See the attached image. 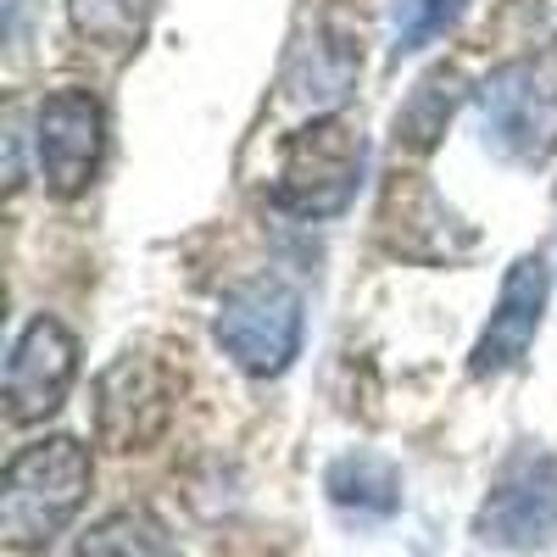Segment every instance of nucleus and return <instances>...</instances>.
<instances>
[{"label":"nucleus","mask_w":557,"mask_h":557,"mask_svg":"<svg viewBox=\"0 0 557 557\" xmlns=\"http://www.w3.org/2000/svg\"><path fill=\"white\" fill-rule=\"evenodd\" d=\"M89 451L73 435H45L23 446L0 474V541L12 552L51 546L89 496Z\"/></svg>","instance_id":"f257e3e1"},{"label":"nucleus","mask_w":557,"mask_h":557,"mask_svg":"<svg viewBox=\"0 0 557 557\" xmlns=\"http://www.w3.org/2000/svg\"><path fill=\"white\" fill-rule=\"evenodd\" d=\"M368 168V146L346 117H312L285 139L273 178V207L296 218H341L357 201V184Z\"/></svg>","instance_id":"f03ea898"},{"label":"nucleus","mask_w":557,"mask_h":557,"mask_svg":"<svg viewBox=\"0 0 557 557\" xmlns=\"http://www.w3.org/2000/svg\"><path fill=\"white\" fill-rule=\"evenodd\" d=\"M178 368L151 351L134 346L123 357H112L96 380V441L107 451H146L168 435L173 407H178Z\"/></svg>","instance_id":"7ed1b4c3"},{"label":"nucleus","mask_w":557,"mask_h":557,"mask_svg":"<svg viewBox=\"0 0 557 557\" xmlns=\"http://www.w3.org/2000/svg\"><path fill=\"white\" fill-rule=\"evenodd\" d=\"M212 335L223 346V357L246 368L251 380H273L285 374L301 351V296L285 278H251L235 285L218 301Z\"/></svg>","instance_id":"20e7f679"},{"label":"nucleus","mask_w":557,"mask_h":557,"mask_svg":"<svg viewBox=\"0 0 557 557\" xmlns=\"http://www.w3.org/2000/svg\"><path fill=\"white\" fill-rule=\"evenodd\" d=\"M480 134L502 162L541 168L557 151V78L541 62H507L480 84Z\"/></svg>","instance_id":"39448f33"},{"label":"nucleus","mask_w":557,"mask_h":557,"mask_svg":"<svg viewBox=\"0 0 557 557\" xmlns=\"http://www.w3.org/2000/svg\"><path fill=\"white\" fill-rule=\"evenodd\" d=\"M552 530H557V457L541 446H519L496 469L474 513V535L502 552H530L546 546Z\"/></svg>","instance_id":"423d86ee"},{"label":"nucleus","mask_w":557,"mask_h":557,"mask_svg":"<svg viewBox=\"0 0 557 557\" xmlns=\"http://www.w3.org/2000/svg\"><path fill=\"white\" fill-rule=\"evenodd\" d=\"M34 157L51 196H84L107 157V112L89 89H57L34 117Z\"/></svg>","instance_id":"0eeeda50"},{"label":"nucleus","mask_w":557,"mask_h":557,"mask_svg":"<svg viewBox=\"0 0 557 557\" xmlns=\"http://www.w3.org/2000/svg\"><path fill=\"white\" fill-rule=\"evenodd\" d=\"M73 380H78V341H73L67 323L39 312L7 357V418L12 424L51 418L67 401Z\"/></svg>","instance_id":"6e6552de"},{"label":"nucleus","mask_w":557,"mask_h":557,"mask_svg":"<svg viewBox=\"0 0 557 557\" xmlns=\"http://www.w3.org/2000/svg\"><path fill=\"white\" fill-rule=\"evenodd\" d=\"M546 296H552V278H546V262L541 257H519L502 278V296H496V312L485 323V335L474 341V357L469 368L485 380V374H507L519 368L541 335V318H546Z\"/></svg>","instance_id":"1a4fd4ad"},{"label":"nucleus","mask_w":557,"mask_h":557,"mask_svg":"<svg viewBox=\"0 0 557 557\" xmlns=\"http://www.w3.org/2000/svg\"><path fill=\"white\" fill-rule=\"evenodd\" d=\"M323 485H330L335 507H351V513H396L401 507V474L396 462L374 457V451H351V457H335L330 474H323Z\"/></svg>","instance_id":"9d476101"},{"label":"nucleus","mask_w":557,"mask_h":557,"mask_svg":"<svg viewBox=\"0 0 557 557\" xmlns=\"http://www.w3.org/2000/svg\"><path fill=\"white\" fill-rule=\"evenodd\" d=\"M457 101H462V73L457 67H430L424 78L412 84L407 107L396 112V139H401L407 151H430L435 139L446 134Z\"/></svg>","instance_id":"9b49d317"},{"label":"nucleus","mask_w":557,"mask_h":557,"mask_svg":"<svg viewBox=\"0 0 557 557\" xmlns=\"http://www.w3.org/2000/svg\"><path fill=\"white\" fill-rule=\"evenodd\" d=\"M151 7L157 0H67V17L78 28V39H89L107 57H128L139 51V39L151 28Z\"/></svg>","instance_id":"f8f14e48"},{"label":"nucleus","mask_w":557,"mask_h":557,"mask_svg":"<svg viewBox=\"0 0 557 557\" xmlns=\"http://www.w3.org/2000/svg\"><path fill=\"white\" fill-rule=\"evenodd\" d=\"M73 557H173V541L151 513L128 507V513H107L101 524H89Z\"/></svg>","instance_id":"ddd939ff"},{"label":"nucleus","mask_w":557,"mask_h":557,"mask_svg":"<svg viewBox=\"0 0 557 557\" xmlns=\"http://www.w3.org/2000/svg\"><path fill=\"white\" fill-rule=\"evenodd\" d=\"M457 12H462V0H418V17H412V28L401 34L396 57H401V51H418V45H430L435 34H446V28L457 23Z\"/></svg>","instance_id":"4468645a"}]
</instances>
